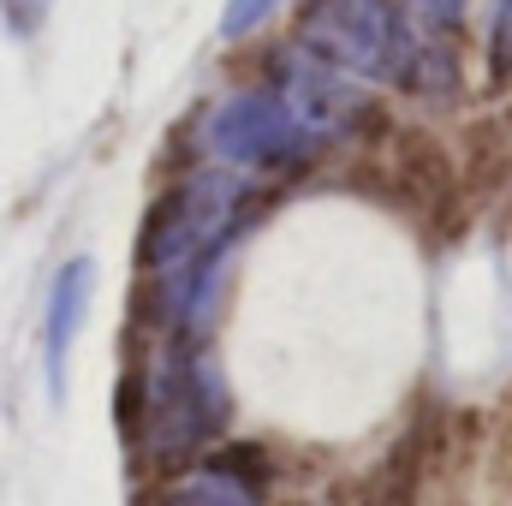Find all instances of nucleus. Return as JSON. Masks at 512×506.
<instances>
[{
  "mask_svg": "<svg viewBox=\"0 0 512 506\" xmlns=\"http://www.w3.org/2000/svg\"><path fill=\"white\" fill-rule=\"evenodd\" d=\"M298 42L310 48L316 66L364 72V78L399 72V54H405L399 12L387 0H316L298 24Z\"/></svg>",
  "mask_w": 512,
  "mask_h": 506,
  "instance_id": "obj_1",
  "label": "nucleus"
},
{
  "mask_svg": "<svg viewBox=\"0 0 512 506\" xmlns=\"http://www.w3.org/2000/svg\"><path fill=\"white\" fill-rule=\"evenodd\" d=\"M84 310H90V262H72V268L60 274V286H54V310H48V376H54V387H60L66 346H72Z\"/></svg>",
  "mask_w": 512,
  "mask_h": 506,
  "instance_id": "obj_2",
  "label": "nucleus"
},
{
  "mask_svg": "<svg viewBox=\"0 0 512 506\" xmlns=\"http://www.w3.org/2000/svg\"><path fill=\"white\" fill-rule=\"evenodd\" d=\"M161 506H256V489L233 471H197V477H179Z\"/></svg>",
  "mask_w": 512,
  "mask_h": 506,
  "instance_id": "obj_3",
  "label": "nucleus"
},
{
  "mask_svg": "<svg viewBox=\"0 0 512 506\" xmlns=\"http://www.w3.org/2000/svg\"><path fill=\"white\" fill-rule=\"evenodd\" d=\"M268 6H280V0H233V6H227V36L251 30V24L262 18V12H268Z\"/></svg>",
  "mask_w": 512,
  "mask_h": 506,
  "instance_id": "obj_4",
  "label": "nucleus"
},
{
  "mask_svg": "<svg viewBox=\"0 0 512 506\" xmlns=\"http://www.w3.org/2000/svg\"><path fill=\"white\" fill-rule=\"evenodd\" d=\"M417 6H423V12H429L435 24H453V18L465 12V0H417Z\"/></svg>",
  "mask_w": 512,
  "mask_h": 506,
  "instance_id": "obj_5",
  "label": "nucleus"
}]
</instances>
